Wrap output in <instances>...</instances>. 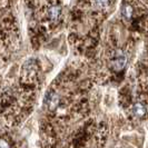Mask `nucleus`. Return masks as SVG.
<instances>
[{
  "instance_id": "0eeeda50",
  "label": "nucleus",
  "mask_w": 148,
  "mask_h": 148,
  "mask_svg": "<svg viewBox=\"0 0 148 148\" xmlns=\"http://www.w3.org/2000/svg\"><path fill=\"white\" fill-rule=\"evenodd\" d=\"M0 148H10V145L6 139H0Z\"/></svg>"
},
{
  "instance_id": "423d86ee",
  "label": "nucleus",
  "mask_w": 148,
  "mask_h": 148,
  "mask_svg": "<svg viewBox=\"0 0 148 148\" xmlns=\"http://www.w3.org/2000/svg\"><path fill=\"white\" fill-rule=\"evenodd\" d=\"M110 0H94V6L96 8H106Z\"/></svg>"
},
{
  "instance_id": "39448f33",
  "label": "nucleus",
  "mask_w": 148,
  "mask_h": 148,
  "mask_svg": "<svg viewBox=\"0 0 148 148\" xmlns=\"http://www.w3.org/2000/svg\"><path fill=\"white\" fill-rule=\"evenodd\" d=\"M121 14L124 16V18L127 19V20H129V19H132L134 16V8L133 6H130V5H124L123 8H121Z\"/></svg>"
},
{
  "instance_id": "f03ea898",
  "label": "nucleus",
  "mask_w": 148,
  "mask_h": 148,
  "mask_svg": "<svg viewBox=\"0 0 148 148\" xmlns=\"http://www.w3.org/2000/svg\"><path fill=\"white\" fill-rule=\"evenodd\" d=\"M60 15H61V8L59 6H57V5L49 7L48 10H47V17L52 22L58 21L60 18Z\"/></svg>"
},
{
  "instance_id": "f257e3e1",
  "label": "nucleus",
  "mask_w": 148,
  "mask_h": 148,
  "mask_svg": "<svg viewBox=\"0 0 148 148\" xmlns=\"http://www.w3.org/2000/svg\"><path fill=\"white\" fill-rule=\"evenodd\" d=\"M127 64V57L124 53L123 50H117L114 55V58L111 60V67L114 68V70L120 71L123 70Z\"/></svg>"
},
{
  "instance_id": "7ed1b4c3",
  "label": "nucleus",
  "mask_w": 148,
  "mask_h": 148,
  "mask_svg": "<svg viewBox=\"0 0 148 148\" xmlns=\"http://www.w3.org/2000/svg\"><path fill=\"white\" fill-rule=\"evenodd\" d=\"M45 103H46V106H47L49 109L53 110V109L58 106V104H59V97H58L57 94H55V92L48 94V95L46 96Z\"/></svg>"
},
{
  "instance_id": "20e7f679",
  "label": "nucleus",
  "mask_w": 148,
  "mask_h": 148,
  "mask_svg": "<svg viewBox=\"0 0 148 148\" xmlns=\"http://www.w3.org/2000/svg\"><path fill=\"white\" fill-rule=\"evenodd\" d=\"M133 114L136 117H144L146 114V106L143 103H136L133 106Z\"/></svg>"
}]
</instances>
